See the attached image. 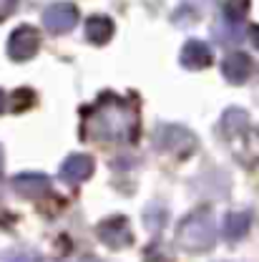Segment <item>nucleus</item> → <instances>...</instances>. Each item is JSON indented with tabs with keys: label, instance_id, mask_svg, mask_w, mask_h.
<instances>
[{
	"label": "nucleus",
	"instance_id": "1",
	"mask_svg": "<svg viewBox=\"0 0 259 262\" xmlns=\"http://www.w3.org/2000/svg\"><path fill=\"white\" fill-rule=\"evenodd\" d=\"M86 136L106 139V141H126L136 136V111L131 101L103 94L93 108L86 111Z\"/></svg>",
	"mask_w": 259,
	"mask_h": 262
},
{
	"label": "nucleus",
	"instance_id": "2",
	"mask_svg": "<svg viewBox=\"0 0 259 262\" xmlns=\"http://www.w3.org/2000/svg\"><path fill=\"white\" fill-rule=\"evenodd\" d=\"M176 245L186 252H206L214 247V217L209 209H196L181 220Z\"/></svg>",
	"mask_w": 259,
	"mask_h": 262
},
{
	"label": "nucleus",
	"instance_id": "3",
	"mask_svg": "<svg viewBox=\"0 0 259 262\" xmlns=\"http://www.w3.org/2000/svg\"><path fill=\"white\" fill-rule=\"evenodd\" d=\"M40 48V33L33 26H18L8 38V56L15 63H26Z\"/></svg>",
	"mask_w": 259,
	"mask_h": 262
},
{
	"label": "nucleus",
	"instance_id": "4",
	"mask_svg": "<svg viewBox=\"0 0 259 262\" xmlns=\"http://www.w3.org/2000/svg\"><path fill=\"white\" fill-rule=\"evenodd\" d=\"M96 232H98V239H101L103 245L113 247V250L129 247L131 242H133V232H131V227H129V220L121 217V214L103 220V222L98 225Z\"/></svg>",
	"mask_w": 259,
	"mask_h": 262
},
{
	"label": "nucleus",
	"instance_id": "5",
	"mask_svg": "<svg viewBox=\"0 0 259 262\" xmlns=\"http://www.w3.org/2000/svg\"><path fill=\"white\" fill-rule=\"evenodd\" d=\"M78 23V8L73 3H53L43 10V26L51 33H68Z\"/></svg>",
	"mask_w": 259,
	"mask_h": 262
},
{
	"label": "nucleus",
	"instance_id": "6",
	"mask_svg": "<svg viewBox=\"0 0 259 262\" xmlns=\"http://www.w3.org/2000/svg\"><path fill=\"white\" fill-rule=\"evenodd\" d=\"M154 144L161 149V151H181V154H189L196 146V139L181 126H161V129L154 134Z\"/></svg>",
	"mask_w": 259,
	"mask_h": 262
},
{
	"label": "nucleus",
	"instance_id": "7",
	"mask_svg": "<svg viewBox=\"0 0 259 262\" xmlns=\"http://www.w3.org/2000/svg\"><path fill=\"white\" fill-rule=\"evenodd\" d=\"M13 189L26 199H38L51 192V179L38 171H26V174L13 177Z\"/></svg>",
	"mask_w": 259,
	"mask_h": 262
},
{
	"label": "nucleus",
	"instance_id": "8",
	"mask_svg": "<svg viewBox=\"0 0 259 262\" xmlns=\"http://www.w3.org/2000/svg\"><path fill=\"white\" fill-rule=\"evenodd\" d=\"M252 71H254L252 58H249L247 53H242V51L229 53L227 58H224V63H222V73H224V78H227L229 83H234V86H242L244 81H249Z\"/></svg>",
	"mask_w": 259,
	"mask_h": 262
},
{
	"label": "nucleus",
	"instance_id": "9",
	"mask_svg": "<svg viewBox=\"0 0 259 262\" xmlns=\"http://www.w3.org/2000/svg\"><path fill=\"white\" fill-rule=\"evenodd\" d=\"M93 174V159L88 154H70L61 164V179L65 184H81Z\"/></svg>",
	"mask_w": 259,
	"mask_h": 262
},
{
	"label": "nucleus",
	"instance_id": "10",
	"mask_svg": "<svg viewBox=\"0 0 259 262\" xmlns=\"http://www.w3.org/2000/svg\"><path fill=\"white\" fill-rule=\"evenodd\" d=\"M179 61L189 71H201V68H209L214 63V56H211V51L204 40H186L184 48H181Z\"/></svg>",
	"mask_w": 259,
	"mask_h": 262
},
{
	"label": "nucleus",
	"instance_id": "11",
	"mask_svg": "<svg viewBox=\"0 0 259 262\" xmlns=\"http://www.w3.org/2000/svg\"><path fill=\"white\" fill-rule=\"evenodd\" d=\"M113 31H116V26L108 15H91L86 23V38L93 46H106L113 38Z\"/></svg>",
	"mask_w": 259,
	"mask_h": 262
},
{
	"label": "nucleus",
	"instance_id": "12",
	"mask_svg": "<svg viewBox=\"0 0 259 262\" xmlns=\"http://www.w3.org/2000/svg\"><path fill=\"white\" fill-rule=\"evenodd\" d=\"M249 225H252V214L249 212H231L224 220V237L229 242H237V239H242L249 232Z\"/></svg>",
	"mask_w": 259,
	"mask_h": 262
},
{
	"label": "nucleus",
	"instance_id": "13",
	"mask_svg": "<svg viewBox=\"0 0 259 262\" xmlns=\"http://www.w3.org/2000/svg\"><path fill=\"white\" fill-rule=\"evenodd\" d=\"M247 124H249V119H247V114L242 108H229L227 114L222 116V121H219V129L224 131L227 136H234V134L247 131Z\"/></svg>",
	"mask_w": 259,
	"mask_h": 262
},
{
	"label": "nucleus",
	"instance_id": "14",
	"mask_svg": "<svg viewBox=\"0 0 259 262\" xmlns=\"http://www.w3.org/2000/svg\"><path fill=\"white\" fill-rule=\"evenodd\" d=\"M219 5L224 10V20L237 23V26L244 20V15L249 10V0H219Z\"/></svg>",
	"mask_w": 259,
	"mask_h": 262
},
{
	"label": "nucleus",
	"instance_id": "15",
	"mask_svg": "<svg viewBox=\"0 0 259 262\" xmlns=\"http://www.w3.org/2000/svg\"><path fill=\"white\" fill-rule=\"evenodd\" d=\"M214 35H217V40H222V43H239V40L244 38V33L239 31V26H237V23H229V20H224V23L214 31Z\"/></svg>",
	"mask_w": 259,
	"mask_h": 262
},
{
	"label": "nucleus",
	"instance_id": "16",
	"mask_svg": "<svg viewBox=\"0 0 259 262\" xmlns=\"http://www.w3.org/2000/svg\"><path fill=\"white\" fill-rule=\"evenodd\" d=\"M33 101H35V96H33L28 89H20L18 94H15V101H13V108L15 111H26L28 106H33Z\"/></svg>",
	"mask_w": 259,
	"mask_h": 262
},
{
	"label": "nucleus",
	"instance_id": "17",
	"mask_svg": "<svg viewBox=\"0 0 259 262\" xmlns=\"http://www.w3.org/2000/svg\"><path fill=\"white\" fill-rule=\"evenodd\" d=\"M15 5H18V0H0V23L15 10Z\"/></svg>",
	"mask_w": 259,
	"mask_h": 262
},
{
	"label": "nucleus",
	"instance_id": "18",
	"mask_svg": "<svg viewBox=\"0 0 259 262\" xmlns=\"http://www.w3.org/2000/svg\"><path fill=\"white\" fill-rule=\"evenodd\" d=\"M249 38H252V43H254V48H257L259 51V26H252V28H249Z\"/></svg>",
	"mask_w": 259,
	"mask_h": 262
},
{
	"label": "nucleus",
	"instance_id": "19",
	"mask_svg": "<svg viewBox=\"0 0 259 262\" xmlns=\"http://www.w3.org/2000/svg\"><path fill=\"white\" fill-rule=\"evenodd\" d=\"M3 108H5V94L0 91V114H3Z\"/></svg>",
	"mask_w": 259,
	"mask_h": 262
},
{
	"label": "nucleus",
	"instance_id": "20",
	"mask_svg": "<svg viewBox=\"0 0 259 262\" xmlns=\"http://www.w3.org/2000/svg\"><path fill=\"white\" fill-rule=\"evenodd\" d=\"M0 174H3V149H0Z\"/></svg>",
	"mask_w": 259,
	"mask_h": 262
},
{
	"label": "nucleus",
	"instance_id": "21",
	"mask_svg": "<svg viewBox=\"0 0 259 262\" xmlns=\"http://www.w3.org/2000/svg\"><path fill=\"white\" fill-rule=\"evenodd\" d=\"M28 262H33V260H28Z\"/></svg>",
	"mask_w": 259,
	"mask_h": 262
}]
</instances>
